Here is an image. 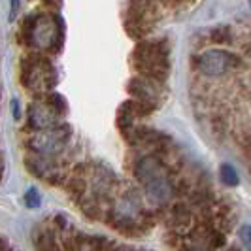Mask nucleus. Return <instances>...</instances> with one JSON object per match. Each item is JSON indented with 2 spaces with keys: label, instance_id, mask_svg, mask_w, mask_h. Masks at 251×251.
Listing matches in <instances>:
<instances>
[{
  "label": "nucleus",
  "instance_id": "f257e3e1",
  "mask_svg": "<svg viewBox=\"0 0 251 251\" xmlns=\"http://www.w3.org/2000/svg\"><path fill=\"white\" fill-rule=\"evenodd\" d=\"M140 185L148 199L155 204H166L174 195V185L164 164L157 157H142L134 168Z\"/></svg>",
  "mask_w": 251,
  "mask_h": 251
},
{
  "label": "nucleus",
  "instance_id": "f03ea898",
  "mask_svg": "<svg viewBox=\"0 0 251 251\" xmlns=\"http://www.w3.org/2000/svg\"><path fill=\"white\" fill-rule=\"evenodd\" d=\"M132 59L136 70L151 79H163L168 72V50L159 40L140 44Z\"/></svg>",
  "mask_w": 251,
  "mask_h": 251
},
{
  "label": "nucleus",
  "instance_id": "7ed1b4c3",
  "mask_svg": "<svg viewBox=\"0 0 251 251\" xmlns=\"http://www.w3.org/2000/svg\"><path fill=\"white\" fill-rule=\"evenodd\" d=\"M28 44L40 50H51L57 46V40L61 38V26L57 23V17L51 15H38L28 21L26 26Z\"/></svg>",
  "mask_w": 251,
  "mask_h": 251
},
{
  "label": "nucleus",
  "instance_id": "20e7f679",
  "mask_svg": "<svg viewBox=\"0 0 251 251\" xmlns=\"http://www.w3.org/2000/svg\"><path fill=\"white\" fill-rule=\"evenodd\" d=\"M68 136H70V128L66 125L57 123V125L48 126V128L36 130L28 138V146L32 151H36L38 155L50 157V155H55L63 150L64 144L68 142Z\"/></svg>",
  "mask_w": 251,
  "mask_h": 251
},
{
  "label": "nucleus",
  "instance_id": "39448f33",
  "mask_svg": "<svg viewBox=\"0 0 251 251\" xmlns=\"http://www.w3.org/2000/svg\"><path fill=\"white\" fill-rule=\"evenodd\" d=\"M23 83L30 91L38 93H48L57 83L55 68L46 59H28L23 70Z\"/></svg>",
  "mask_w": 251,
  "mask_h": 251
},
{
  "label": "nucleus",
  "instance_id": "423d86ee",
  "mask_svg": "<svg viewBox=\"0 0 251 251\" xmlns=\"http://www.w3.org/2000/svg\"><path fill=\"white\" fill-rule=\"evenodd\" d=\"M113 225L121 226V228H132V226L142 225L144 221V210L140 204L138 197L134 195V191H128L123 195L119 201L115 202V208L112 212Z\"/></svg>",
  "mask_w": 251,
  "mask_h": 251
},
{
  "label": "nucleus",
  "instance_id": "0eeeda50",
  "mask_svg": "<svg viewBox=\"0 0 251 251\" xmlns=\"http://www.w3.org/2000/svg\"><path fill=\"white\" fill-rule=\"evenodd\" d=\"M236 66V57L223 50H208L197 59V68L206 75H223Z\"/></svg>",
  "mask_w": 251,
  "mask_h": 251
},
{
  "label": "nucleus",
  "instance_id": "6e6552de",
  "mask_svg": "<svg viewBox=\"0 0 251 251\" xmlns=\"http://www.w3.org/2000/svg\"><path fill=\"white\" fill-rule=\"evenodd\" d=\"M28 121H30V126L34 130H42V128L57 125L59 123V113L51 108L48 100H40L34 102L28 108Z\"/></svg>",
  "mask_w": 251,
  "mask_h": 251
},
{
  "label": "nucleus",
  "instance_id": "1a4fd4ad",
  "mask_svg": "<svg viewBox=\"0 0 251 251\" xmlns=\"http://www.w3.org/2000/svg\"><path fill=\"white\" fill-rule=\"evenodd\" d=\"M130 93H134L140 99L138 104H153L157 100V93L148 83V79H132L130 81Z\"/></svg>",
  "mask_w": 251,
  "mask_h": 251
},
{
  "label": "nucleus",
  "instance_id": "9d476101",
  "mask_svg": "<svg viewBox=\"0 0 251 251\" xmlns=\"http://www.w3.org/2000/svg\"><path fill=\"white\" fill-rule=\"evenodd\" d=\"M219 172H221V179H223V183H226V185L234 187V185H238V183H240L238 172H236V170H234L230 164H223Z\"/></svg>",
  "mask_w": 251,
  "mask_h": 251
},
{
  "label": "nucleus",
  "instance_id": "9b49d317",
  "mask_svg": "<svg viewBox=\"0 0 251 251\" xmlns=\"http://www.w3.org/2000/svg\"><path fill=\"white\" fill-rule=\"evenodd\" d=\"M189 210H185L183 206H176L174 210H172V221L176 223V225H185L189 221Z\"/></svg>",
  "mask_w": 251,
  "mask_h": 251
},
{
  "label": "nucleus",
  "instance_id": "f8f14e48",
  "mask_svg": "<svg viewBox=\"0 0 251 251\" xmlns=\"http://www.w3.org/2000/svg\"><path fill=\"white\" fill-rule=\"evenodd\" d=\"M25 202H26V206H28V208H38V206H40V202H42L40 193H38L34 187H30L25 193Z\"/></svg>",
  "mask_w": 251,
  "mask_h": 251
},
{
  "label": "nucleus",
  "instance_id": "ddd939ff",
  "mask_svg": "<svg viewBox=\"0 0 251 251\" xmlns=\"http://www.w3.org/2000/svg\"><path fill=\"white\" fill-rule=\"evenodd\" d=\"M242 234H244V244L250 246V226H242Z\"/></svg>",
  "mask_w": 251,
  "mask_h": 251
}]
</instances>
